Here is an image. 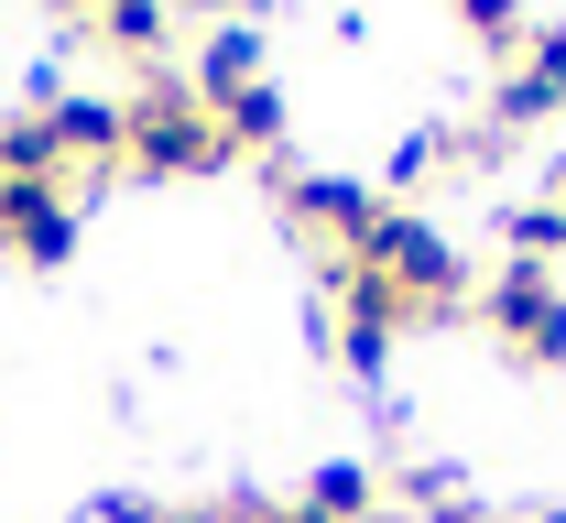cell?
<instances>
[{"mask_svg": "<svg viewBox=\"0 0 566 523\" xmlns=\"http://www.w3.org/2000/svg\"><path fill=\"white\" fill-rule=\"evenodd\" d=\"M120 164H142V175H208V164H229V143H218L208 98L186 76H153L120 109Z\"/></svg>", "mask_w": 566, "mask_h": 523, "instance_id": "cell-1", "label": "cell"}, {"mask_svg": "<svg viewBox=\"0 0 566 523\" xmlns=\"http://www.w3.org/2000/svg\"><path fill=\"white\" fill-rule=\"evenodd\" d=\"M349 262H359V273H381V284H392L403 305H424V316L469 284V273H458V251H447V229L415 219V208H381V219H370V240H359Z\"/></svg>", "mask_w": 566, "mask_h": 523, "instance_id": "cell-2", "label": "cell"}, {"mask_svg": "<svg viewBox=\"0 0 566 523\" xmlns=\"http://www.w3.org/2000/svg\"><path fill=\"white\" fill-rule=\"evenodd\" d=\"M480 316H491L501 338L523 349V360H545V372H566V284L545 273V262H501L491 295H480Z\"/></svg>", "mask_w": 566, "mask_h": 523, "instance_id": "cell-3", "label": "cell"}, {"mask_svg": "<svg viewBox=\"0 0 566 523\" xmlns=\"http://www.w3.org/2000/svg\"><path fill=\"white\" fill-rule=\"evenodd\" d=\"M0 240L22 251V262H66L76 251V208H66V186L55 175H0Z\"/></svg>", "mask_w": 566, "mask_h": 523, "instance_id": "cell-4", "label": "cell"}, {"mask_svg": "<svg viewBox=\"0 0 566 523\" xmlns=\"http://www.w3.org/2000/svg\"><path fill=\"white\" fill-rule=\"evenodd\" d=\"M283 208L316 229V240H338V262H349L359 240H370V219H381V197L349 186V175H294V186H283Z\"/></svg>", "mask_w": 566, "mask_h": 523, "instance_id": "cell-5", "label": "cell"}, {"mask_svg": "<svg viewBox=\"0 0 566 523\" xmlns=\"http://www.w3.org/2000/svg\"><path fill=\"white\" fill-rule=\"evenodd\" d=\"M44 132H55L66 164H120V98H55Z\"/></svg>", "mask_w": 566, "mask_h": 523, "instance_id": "cell-6", "label": "cell"}, {"mask_svg": "<svg viewBox=\"0 0 566 523\" xmlns=\"http://www.w3.org/2000/svg\"><path fill=\"white\" fill-rule=\"evenodd\" d=\"M186 87H197V98H240V87H262V33H251V22H218L208 33V55H197V76H186Z\"/></svg>", "mask_w": 566, "mask_h": 523, "instance_id": "cell-7", "label": "cell"}, {"mask_svg": "<svg viewBox=\"0 0 566 523\" xmlns=\"http://www.w3.org/2000/svg\"><path fill=\"white\" fill-rule=\"evenodd\" d=\"M370 502H381V480H370L359 458H327V469L305 480V502H294V513H305V523H370Z\"/></svg>", "mask_w": 566, "mask_h": 523, "instance_id": "cell-8", "label": "cell"}, {"mask_svg": "<svg viewBox=\"0 0 566 523\" xmlns=\"http://www.w3.org/2000/svg\"><path fill=\"white\" fill-rule=\"evenodd\" d=\"M208 121H218V143H229V153H283V98H273V76H262V87H240V98H218Z\"/></svg>", "mask_w": 566, "mask_h": 523, "instance_id": "cell-9", "label": "cell"}, {"mask_svg": "<svg viewBox=\"0 0 566 523\" xmlns=\"http://www.w3.org/2000/svg\"><path fill=\"white\" fill-rule=\"evenodd\" d=\"M98 33H109L120 55H142V66H153V55L175 44V0H98Z\"/></svg>", "mask_w": 566, "mask_h": 523, "instance_id": "cell-10", "label": "cell"}, {"mask_svg": "<svg viewBox=\"0 0 566 523\" xmlns=\"http://www.w3.org/2000/svg\"><path fill=\"white\" fill-rule=\"evenodd\" d=\"M556 251H566V208H556V197L512 208V262H556Z\"/></svg>", "mask_w": 566, "mask_h": 523, "instance_id": "cell-11", "label": "cell"}, {"mask_svg": "<svg viewBox=\"0 0 566 523\" xmlns=\"http://www.w3.org/2000/svg\"><path fill=\"white\" fill-rule=\"evenodd\" d=\"M523 76L566 109V22H556V33H523Z\"/></svg>", "mask_w": 566, "mask_h": 523, "instance_id": "cell-12", "label": "cell"}, {"mask_svg": "<svg viewBox=\"0 0 566 523\" xmlns=\"http://www.w3.org/2000/svg\"><path fill=\"white\" fill-rule=\"evenodd\" d=\"M491 121H501V132H523V121H556V98H545L534 76L512 66V76H501V98H491Z\"/></svg>", "mask_w": 566, "mask_h": 523, "instance_id": "cell-13", "label": "cell"}, {"mask_svg": "<svg viewBox=\"0 0 566 523\" xmlns=\"http://www.w3.org/2000/svg\"><path fill=\"white\" fill-rule=\"evenodd\" d=\"M458 22L491 33V44H523V0H458Z\"/></svg>", "mask_w": 566, "mask_h": 523, "instance_id": "cell-14", "label": "cell"}, {"mask_svg": "<svg viewBox=\"0 0 566 523\" xmlns=\"http://www.w3.org/2000/svg\"><path fill=\"white\" fill-rule=\"evenodd\" d=\"M273 523H305V513H273Z\"/></svg>", "mask_w": 566, "mask_h": 523, "instance_id": "cell-15", "label": "cell"}, {"mask_svg": "<svg viewBox=\"0 0 566 523\" xmlns=\"http://www.w3.org/2000/svg\"><path fill=\"white\" fill-rule=\"evenodd\" d=\"M545 523H566V513H545Z\"/></svg>", "mask_w": 566, "mask_h": 523, "instance_id": "cell-16", "label": "cell"}, {"mask_svg": "<svg viewBox=\"0 0 566 523\" xmlns=\"http://www.w3.org/2000/svg\"><path fill=\"white\" fill-rule=\"evenodd\" d=\"M556 208H566V197H556Z\"/></svg>", "mask_w": 566, "mask_h": 523, "instance_id": "cell-17", "label": "cell"}]
</instances>
